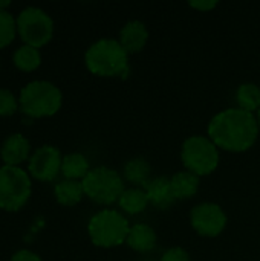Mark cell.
<instances>
[{
    "instance_id": "6da1fadb",
    "label": "cell",
    "mask_w": 260,
    "mask_h": 261,
    "mask_svg": "<svg viewBox=\"0 0 260 261\" xmlns=\"http://www.w3.org/2000/svg\"><path fill=\"white\" fill-rule=\"evenodd\" d=\"M257 116L239 107H228L216 113L207 127V136L227 153H245L259 139Z\"/></svg>"
},
{
    "instance_id": "7a4b0ae2",
    "label": "cell",
    "mask_w": 260,
    "mask_h": 261,
    "mask_svg": "<svg viewBox=\"0 0 260 261\" xmlns=\"http://www.w3.org/2000/svg\"><path fill=\"white\" fill-rule=\"evenodd\" d=\"M129 54L115 38H100L89 46L84 55L86 67L100 78H127L130 73Z\"/></svg>"
},
{
    "instance_id": "3957f363",
    "label": "cell",
    "mask_w": 260,
    "mask_h": 261,
    "mask_svg": "<svg viewBox=\"0 0 260 261\" xmlns=\"http://www.w3.org/2000/svg\"><path fill=\"white\" fill-rule=\"evenodd\" d=\"M129 231V220L121 211L112 208H104L95 213L87 225V234L90 242L103 249H110L124 245Z\"/></svg>"
},
{
    "instance_id": "277c9868",
    "label": "cell",
    "mask_w": 260,
    "mask_h": 261,
    "mask_svg": "<svg viewBox=\"0 0 260 261\" xmlns=\"http://www.w3.org/2000/svg\"><path fill=\"white\" fill-rule=\"evenodd\" d=\"M219 148L215 142L204 135L188 136L181 147V161L187 171L198 177L210 176L219 167Z\"/></svg>"
},
{
    "instance_id": "5b68a950",
    "label": "cell",
    "mask_w": 260,
    "mask_h": 261,
    "mask_svg": "<svg viewBox=\"0 0 260 261\" xmlns=\"http://www.w3.org/2000/svg\"><path fill=\"white\" fill-rule=\"evenodd\" d=\"M61 102V90L51 81H31L20 92V107L26 115L32 118L55 115L60 110Z\"/></svg>"
},
{
    "instance_id": "8992f818",
    "label": "cell",
    "mask_w": 260,
    "mask_h": 261,
    "mask_svg": "<svg viewBox=\"0 0 260 261\" xmlns=\"http://www.w3.org/2000/svg\"><path fill=\"white\" fill-rule=\"evenodd\" d=\"M84 196L92 202L103 206H112L118 203L121 194L124 193V179L121 173L110 167H95L81 180Z\"/></svg>"
},
{
    "instance_id": "52a82bcc",
    "label": "cell",
    "mask_w": 260,
    "mask_h": 261,
    "mask_svg": "<svg viewBox=\"0 0 260 261\" xmlns=\"http://www.w3.org/2000/svg\"><path fill=\"white\" fill-rule=\"evenodd\" d=\"M31 196V179L18 167H0V208L18 211Z\"/></svg>"
},
{
    "instance_id": "ba28073f",
    "label": "cell",
    "mask_w": 260,
    "mask_h": 261,
    "mask_svg": "<svg viewBox=\"0 0 260 261\" xmlns=\"http://www.w3.org/2000/svg\"><path fill=\"white\" fill-rule=\"evenodd\" d=\"M17 31L28 46L38 49L51 40L54 21L43 9L37 6H28L17 17Z\"/></svg>"
},
{
    "instance_id": "9c48e42d",
    "label": "cell",
    "mask_w": 260,
    "mask_h": 261,
    "mask_svg": "<svg viewBox=\"0 0 260 261\" xmlns=\"http://www.w3.org/2000/svg\"><path fill=\"white\" fill-rule=\"evenodd\" d=\"M228 223L227 213L221 205L213 202H204L192 208L190 211V225L193 231L207 239H215L221 236Z\"/></svg>"
},
{
    "instance_id": "30bf717a",
    "label": "cell",
    "mask_w": 260,
    "mask_h": 261,
    "mask_svg": "<svg viewBox=\"0 0 260 261\" xmlns=\"http://www.w3.org/2000/svg\"><path fill=\"white\" fill-rule=\"evenodd\" d=\"M63 158L58 148L52 145H43L29 158L28 170L31 176L41 182L54 180L61 171Z\"/></svg>"
},
{
    "instance_id": "8fae6325",
    "label": "cell",
    "mask_w": 260,
    "mask_h": 261,
    "mask_svg": "<svg viewBox=\"0 0 260 261\" xmlns=\"http://www.w3.org/2000/svg\"><path fill=\"white\" fill-rule=\"evenodd\" d=\"M116 40L129 55H133L146 47L149 41V29L141 20H129L120 29Z\"/></svg>"
},
{
    "instance_id": "7c38bea8",
    "label": "cell",
    "mask_w": 260,
    "mask_h": 261,
    "mask_svg": "<svg viewBox=\"0 0 260 261\" xmlns=\"http://www.w3.org/2000/svg\"><path fill=\"white\" fill-rule=\"evenodd\" d=\"M143 188H144V191L147 194L149 203L153 208H156V210L167 211L176 202V197L173 194L172 184H170V179L169 177H155V179H150Z\"/></svg>"
},
{
    "instance_id": "4fadbf2b",
    "label": "cell",
    "mask_w": 260,
    "mask_h": 261,
    "mask_svg": "<svg viewBox=\"0 0 260 261\" xmlns=\"http://www.w3.org/2000/svg\"><path fill=\"white\" fill-rule=\"evenodd\" d=\"M158 243V236L155 229L146 223H136L130 226L126 245L138 252V254H149L156 248Z\"/></svg>"
},
{
    "instance_id": "5bb4252c",
    "label": "cell",
    "mask_w": 260,
    "mask_h": 261,
    "mask_svg": "<svg viewBox=\"0 0 260 261\" xmlns=\"http://www.w3.org/2000/svg\"><path fill=\"white\" fill-rule=\"evenodd\" d=\"M0 154H2V159L5 162V165L17 167L20 162L28 159V156H29V142L23 135L14 133V135L8 136L3 141Z\"/></svg>"
},
{
    "instance_id": "9a60e30c",
    "label": "cell",
    "mask_w": 260,
    "mask_h": 261,
    "mask_svg": "<svg viewBox=\"0 0 260 261\" xmlns=\"http://www.w3.org/2000/svg\"><path fill=\"white\" fill-rule=\"evenodd\" d=\"M150 174H152V165L143 156H135V158L129 159L124 164L123 173H121V176L126 182L132 184L133 187H139V188H143L150 180Z\"/></svg>"
},
{
    "instance_id": "2e32d148",
    "label": "cell",
    "mask_w": 260,
    "mask_h": 261,
    "mask_svg": "<svg viewBox=\"0 0 260 261\" xmlns=\"http://www.w3.org/2000/svg\"><path fill=\"white\" fill-rule=\"evenodd\" d=\"M170 184H172V190H173L176 200H188L195 197L196 193L199 191L201 177L184 170V171L175 173L170 177Z\"/></svg>"
},
{
    "instance_id": "e0dca14e",
    "label": "cell",
    "mask_w": 260,
    "mask_h": 261,
    "mask_svg": "<svg viewBox=\"0 0 260 261\" xmlns=\"http://www.w3.org/2000/svg\"><path fill=\"white\" fill-rule=\"evenodd\" d=\"M149 205L150 203H149L147 194H146L144 188H139V187L126 188L118 200L120 211L123 214L126 213L129 216H136V214L144 213Z\"/></svg>"
},
{
    "instance_id": "ac0fdd59",
    "label": "cell",
    "mask_w": 260,
    "mask_h": 261,
    "mask_svg": "<svg viewBox=\"0 0 260 261\" xmlns=\"http://www.w3.org/2000/svg\"><path fill=\"white\" fill-rule=\"evenodd\" d=\"M236 107L247 110L250 113H257L260 110V87L256 83L247 81L238 86L236 93Z\"/></svg>"
},
{
    "instance_id": "d6986e66",
    "label": "cell",
    "mask_w": 260,
    "mask_h": 261,
    "mask_svg": "<svg viewBox=\"0 0 260 261\" xmlns=\"http://www.w3.org/2000/svg\"><path fill=\"white\" fill-rule=\"evenodd\" d=\"M55 199L60 205L63 206H75L77 203L81 202L84 196L83 184L80 180H61L55 185L54 188Z\"/></svg>"
},
{
    "instance_id": "ffe728a7",
    "label": "cell",
    "mask_w": 260,
    "mask_h": 261,
    "mask_svg": "<svg viewBox=\"0 0 260 261\" xmlns=\"http://www.w3.org/2000/svg\"><path fill=\"white\" fill-rule=\"evenodd\" d=\"M90 170L92 168L89 165V161L81 153H70L63 158L61 174L67 180H80V179L83 180Z\"/></svg>"
},
{
    "instance_id": "44dd1931",
    "label": "cell",
    "mask_w": 260,
    "mask_h": 261,
    "mask_svg": "<svg viewBox=\"0 0 260 261\" xmlns=\"http://www.w3.org/2000/svg\"><path fill=\"white\" fill-rule=\"evenodd\" d=\"M40 61H41V55L38 49L32 46L25 44L14 52V64L25 72H31L37 69L40 66Z\"/></svg>"
},
{
    "instance_id": "7402d4cb",
    "label": "cell",
    "mask_w": 260,
    "mask_h": 261,
    "mask_svg": "<svg viewBox=\"0 0 260 261\" xmlns=\"http://www.w3.org/2000/svg\"><path fill=\"white\" fill-rule=\"evenodd\" d=\"M17 31V20L6 9H0V47L8 46Z\"/></svg>"
},
{
    "instance_id": "603a6c76",
    "label": "cell",
    "mask_w": 260,
    "mask_h": 261,
    "mask_svg": "<svg viewBox=\"0 0 260 261\" xmlns=\"http://www.w3.org/2000/svg\"><path fill=\"white\" fill-rule=\"evenodd\" d=\"M17 110V99L8 89H0V116H9Z\"/></svg>"
},
{
    "instance_id": "cb8c5ba5",
    "label": "cell",
    "mask_w": 260,
    "mask_h": 261,
    "mask_svg": "<svg viewBox=\"0 0 260 261\" xmlns=\"http://www.w3.org/2000/svg\"><path fill=\"white\" fill-rule=\"evenodd\" d=\"M161 261H192V258H190L188 251H185L181 246H173V248H169L162 254Z\"/></svg>"
},
{
    "instance_id": "d4e9b609",
    "label": "cell",
    "mask_w": 260,
    "mask_h": 261,
    "mask_svg": "<svg viewBox=\"0 0 260 261\" xmlns=\"http://www.w3.org/2000/svg\"><path fill=\"white\" fill-rule=\"evenodd\" d=\"M188 5L199 12H211L219 3L216 0H198V2H190Z\"/></svg>"
},
{
    "instance_id": "484cf974",
    "label": "cell",
    "mask_w": 260,
    "mask_h": 261,
    "mask_svg": "<svg viewBox=\"0 0 260 261\" xmlns=\"http://www.w3.org/2000/svg\"><path fill=\"white\" fill-rule=\"evenodd\" d=\"M9 261H41V258H40L37 254L31 252V251L21 249V251L15 252V254L11 257V260Z\"/></svg>"
},
{
    "instance_id": "4316f807",
    "label": "cell",
    "mask_w": 260,
    "mask_h": 261,
    "mask_svg": "<svg viewBox=\"0 0 260 261\" xmlns=\"http://www.w3.org/2000/svg\"><path fill=\"white\" fill-rule=\"evenodd\" d=\"M5 6H9V0H5V2H0V9L5 8Z\"/></svg>"
},
{
    "instance_id": "83f0119b",
    "label": "cell",
    "mask_w": 260,
    "mask_h": 261,
    "mask_svg": "<svg viewBox=\"0 0 260 261\" xmlns=\"http://www.w3.org/2000/svg\"><path fill=\"white\" fill-rule=\"evenodd\" d=\"M256 116H257V122H259V127H260V110L256 113Z\"/></svg>"
}]
</instances>
